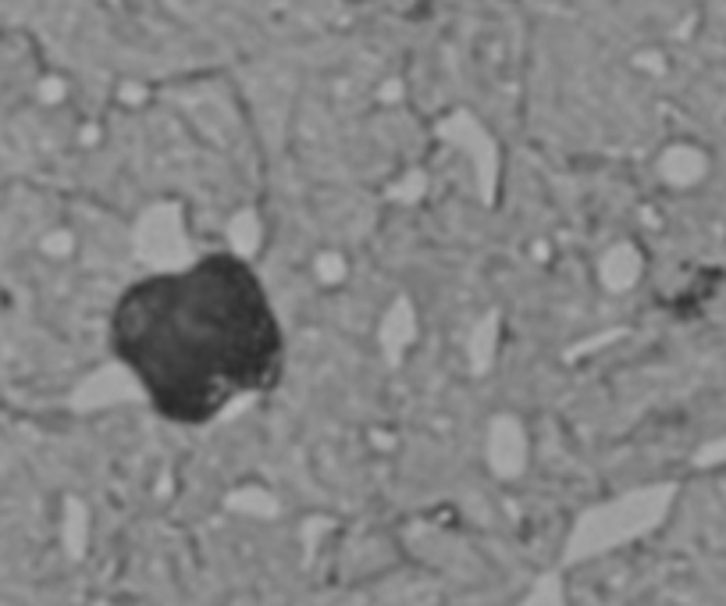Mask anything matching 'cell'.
I'll list each match as a JSON object with an SVG mask.
<instances>
[{
    "label": "cell",
    "mask_w": 726,
    "mask_h": 606,
    "mask_svg": "<svg viewBox=\"0 0 726 606\" xmlns=\"http://www.w3.org/2000/svg\"><path fill=\"white\" fill-rule=\"evenodd\" d=\"M107 342L172 424H211L235 399L268 393L285 364L268 285L243 257L221 250L125 285Z\"/></svg>",
    "instance_id": "6da1fadb"
}]
</instances>
